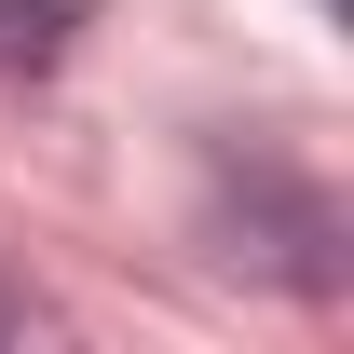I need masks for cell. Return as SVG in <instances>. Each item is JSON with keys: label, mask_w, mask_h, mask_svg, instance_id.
Returning a JSON list of instances; mask_svg holds the SVG:
<instances>
[{"label": "cell", "mask_w": 354, "mask_h": 354, "mask_svg": "<svg viewBox=\"0 0 354 354\" xmlns=\"http://www.w3.org/2000/svg\"><path fill=\"white\" fill-rule=\"evenodd\" d=\"M313 14H341V0H313Z\"/></svg>", "instance_id": "cell-3"}, {"label": "cell", "mask_w": 354, "mask_h": 354, "mask_svg": "<svg viewBox=\"0 0 354 354\" xmlns=\"http://www.w3.org/2000/svg\"><path fill=\"white\" fill-rule=\"evenodd\" d=\"M95 0H0V82H55L68 55H82Z\"/></svg>", "instance_id": "cell-1"}, {"label": "cell", "mask_w": 354, "mask_h": 354, "mask_svg": "<svg viewBox=\"0 0 354 354\" xmlns=\"http://www.w3.org/2000/svg\"><path fill=\"white\" fill-rule=\"evenodd\" d=\"M28 327H41V300H28V286H0V341H28Z\"/></svg>", "instance_id": "cell-2"}]
</instances>
